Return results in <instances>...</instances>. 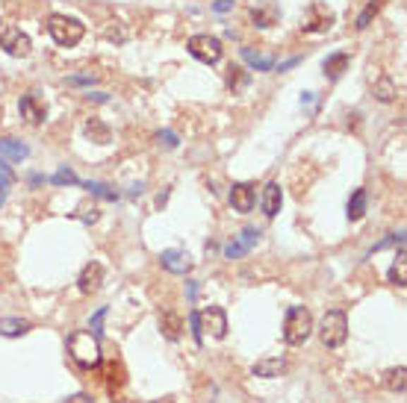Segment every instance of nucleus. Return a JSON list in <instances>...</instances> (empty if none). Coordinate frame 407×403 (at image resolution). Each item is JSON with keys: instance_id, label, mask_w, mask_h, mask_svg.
<instances>
[{"instance_id": "nucleus-1", "label": "nucleus", "mask_w": 407, "mask_h": 403, "mask_svg": "<svg viewBox=\"0 0 407 403\" xmlns=\"http://www.w3.org/2000/svg\"><path fill=\"white\" fill-rule=\"evenodd\" d=\"M68 354L80 368H97L101 365V342L89 330H77L68 339Z\"/></svg>"}, {"instance_id": "nucleus-2", "label": "nucleus", "mask_w": 407, "mask_h": 403, "mask_svg": "<svg viewBox=\"0 0 407 403\" xmlns=\"http://www.w3.org/2000/svg\"><path fill=\"white\" fill-rule=\"evenodd\" d=\"M192 330H195V342H204V333H209L213 339H224L227 335V315L221 306H207L201 312H192Z\"/></svg>"}, {"instance_id": "nucleus-3", "label": "nucleus", "mask_w": 407, "mask_h": 403, "mask_svg": "<svg viewBox=\"0 0 407 403\" xmlns=\"http://www.w3.org/2000/svg\"><path fill=\"white\" fill-rule=\"evenodd\" d=\"M310 333H313V315H310V309L289 306L286 309V321H284V342L292 345V347H298V345H304L307 339H310Z\"/></svg>"}, {"instance_id": "nucleus-4", "label": "nucleus", "mask_w": 407, "mask_h": 403, "mask_svg": "<svg viewBox=\"0 0 407 403\" xmlns=\"http://www.w3.org/2000/svg\"><path fill=\"white\" fill-rule=\"evenodd\" d=\"M319 335H322V345L324 347H343L346 339H348V318H346V312L343 309L324 312Z\"/></svg>"}, {"instance_id": "nucleus-5", "label": "nucleus", "mask_w": 407, "mask_h": 403, "mask_svg": "<svg viewBox=\"0 0 407 403\" xmlns=\"http://www.w3.org/2000/svg\"><path fill=\"white\" fill-rule=\"evenodd\" d=\"M47 32H51V39L62 47H74L80 39H83L86 27L80 24L77 18H68V15H51L47 18Z\"/></svg>"}, {"instance_id": "nucleus-6", "label": "nucleus", "mask_w": 407, "mask_h": 403, "mask_svg": "<svg viewBox=\"0 0 407 403\" xmlns=\"http://www.w3.org/2000/svg\"><path fill=\"white\" fill-rule=\"evenodd\" d=\"M186 47L195 59H201L207 65H216L221 59V42L216 36H192Z\"/></svg>"}, {"instance_id": "nucleus-7", "label": "nucleus", "mask_w": 407, "mask_h": 403, "mask_svg": "<svg viewBox=\"0 0 407 403\" xmlns=\"http://www.w3.org/2000/svg\"><path fill=\"white\" fill-rule=\"evenodd\" d=\"M331 24H334V12L324 6V4H313L310 9H307V15H304L301 30H304V32H324Z\"/></svg>"}, {"instance_id": "nucleus-8", "label": "nucleus", "mask_w": 407, "mask_h": 403, "mask_svg": "<svg viewBox=\"0 0 407 403\" xmlns=\"http://www.w3.org/2000/svg\"><path fill=\"white\" fill-rule=\"evenodd\" d=\"M0 47H4L9 56H30V39L18 27H6L0 32Z\"/></svg>"}, {"instance_id": "nucleus-9", "label": "nucleus", "mask_w": 407, "mask_h": 403, "mask_svg": "<svg viewBox=\"0 0 407 403\" xmlns=\"http://www.w3.org/2000/svg\"><path fill=\"white\" fill-rule=\"evenodd\" d=\"M257 239H260V230H257V227H245V230H242L231 244L224 247V256H227V259H239V256H245L248 250L257 244Z\"/></svg>"}, {"instance_id": "nucleus-10", "label": "nucleus", "mask_w": 407, "mask_h": 403, "mask_svg": "<svg viewBox=\"0 0 407 403\" xmlns=\"http://www.w3.org/2000/svg\"><path fill=\"white\" fill-rule=\"evenodd\" d=\"M159 262H162V268H166V271H171V274H189V271H192V256L186 254V250H177V247L162 250Z\"/></svg>"}, {"instance_id": "nucleus-11", "label": "nucleus", "mask_w": 407, "mask_h": 403, "mask_svg": "<svg viewBox=\"0 0 407 403\" xmlns=\"http://www.w3.org/2000/svg\"><path fill=\"white\" fill-rule=\"evenodd\" d=\"M21 118L32 127H39L44 118H47V106H44V100H39L36 94H24L21 97Z\"/></svg>"}, {"instance_id": "nucleus-12", "label": "nucleus", "mask_w": 407, "mask_h": 403, "mask_svg": "<svg viewBox=\"0 0 407 403\" xmlns=\"http://www.w3.org/2000/svg\"><path fill=\"white\" fill-rule=\"evenodd\" d=\"M257 204V192L251 182H236V186L231 189V206L236 212H251Z\"/></svg>"}, {"instance_id": "nucleus-13", "label": "nucleus", "mask_w": 407, "mask_h": 403, "mask_svg": "<svg viewBox=\"0 0 407 403\" xmlns=\"http://www.w3.org/2000/svg\"><path fill=\"white\" fill-rule=\"evenodd\" d=\"M101 283H104V265L101 262H89L83 271H80V280H77V285H80V292H83V294L97 292V289H101Z\"/></svg>"}, {"instance_id": "nucleus-14", "label": "nucleus", "mask_w": 407, "mask_h": 403, "mask_svg": "<svg viewBox=\"0 0 407 403\" xmlns=\"http://www.w3.org/2000/svg\"><path fill=\"white\" fill-rule=\"evenodd\" d=\"M159 330H162V335H166L169 342H177L183 335V318L177 312H162L159 315Z\"/></svg>"}, {"instance_id": "nucleus-15", "label": "nucleus", "mask_w": 407, "mask_h": 403, "mask_svg": "<svg viewBox=\"0 0 407 403\" xmlns=\"http://www.w3.org/2000/svg\"><path fill=\"white\" fill-rule=\"evenodd\" d=\"M281 204H284V194H281V186L278 182H269L263 189V215L266 218H274L281 212Z\"/></svg>"}, {"instance_id": "nucleus-16", "label": "nucleus", "mask_w": 407, "mask_h": 403, "mask_svg": "<svg viewBox=\"0 0 407 403\" xmlns=\"http://www.w3.org/2000/svg\"><path fill=\"white\" fill-rule=\"evenodd\" d=\"M251 371H254V377H281L286 371V359H281V356L260 359V362H254Z\"/></svg>"}, {"instance_id": "nucleus-17", "label": "nucleus", "mask_w": 407, "mask_h": 403, "mask_svg": "<svg viewBox=\"0 0 407 403\" xmlns=\"http://www.w3.org/2000/svg\"><path fill=\"white\" fill-rule=\"evenodd\" d=\"M27 144H21L18 139H0V156L4 159H9V162H21V159H27Z\"/></svg>"}, {"instance_id": "nucleus-18", "label": "nucleus", "mask_w": 407, "mask_h": 403, "mask_svg": "<svg viewBox=\"0 0 407 403\" xmlns=\"http://www.w3.org/2000/svg\"><path fill=\"white\" fill-rule=\"evenodd\" d=\"M384 385H387L389 392L401 395V392L407 389V368H404V365H399V368H389V371L384 374Z\"/></svg>"}, {"instance_id": "nucleus-19", "label": "nucleus", "mask_w": 407, "mask_h": 403, "mask_svg": "<svg viewBox=\"0 0 407 403\" xmlns=\"http://www.w3.org/2000/svg\"><path fill=\"white\" fill-rule=\"evenodd\" d=\"M30 330V321H21V318H0V335H6V339H18Z\"/></svg>"}, {"instance_id": "nucleus-20", "label": "nucleus", "mask_w": 407, "mask_h": 403, "mask_svg": "<svg viewBox=\"0 0 407 403\" xmlns=\"http://www.w3.org/2000/svg\"><path fill=\"white\" fill-rule=\"evenodd\" d=\"M366 206H369L366 189H357V192L351 194V200H348V218H351V221H360V218L366 215Z\"/></svg>"}, {"instance_id": "nucleus-21", "label": "nucleus", "mask_w": 407, "mask_h": 403, "mask_svg": "<svg viewBox=\"0 0 407 403\" xmlns=\"http://www.w3.org/2000/svg\"><path fill=\"white\" fill-rule=\"evenodd\" d=\"M242 56H245V62L251 65V68H257V71H272V68H274V59H272V56L254 54L251 47H242Z\"/></svg>"}, {"instance_id": "nucleus-22", "label": "nucleus", "mask_w": 407, "mask_h": 403, "mask_svg": "<svg viewBox=\"0 0 407 403\" xmlns=\"http://www.w3.org/2000/svg\"><path fill=\"white\" fill-rule=\"evenodd\" d=\"M346 68H348V56L346 54H334V56L324 59V74H328L331 80H336Z\"/></svg>"}, {"instance_id": "nucleus-23", "label": "nucleus", "mask_w": 407, "mask_h": 403, "mask_svg": "<svg viewBox=\"0 0 407 403\" xmlns=\"http://www.w3.org/2000/svg\"><path fill=\"white\" fill-rule=\"evenodd\" d=\"M251 15H254V24H257V27H272L274 21H278V9H274L272 4H266V6L254 9Z\"/></svg>"}, {"instance_id": "nucleus-24", "label": "nucleus", "mask_w": 407, "mask_h": 403, "mask_svg": "<svg viewBox=\"0 0 407 403\" xmlns=\"http://www.w3.org/2000/svg\"><path fill=\"white\" fill-rule=\"evenodd\" d=\"M396 86H393V80H387V77H381L378 82H375V97L378 100H384V104H389V100H396Z\"/></svg>"}, {"instance_id": "nucleus-25", "label": "nucleus", "mask_w": 407, "mask_h": 403, "mask_svg": "<svg viewBox=\"0 0 407 403\" xmlns=\"http://www.w3.org/2000/svg\"><path fill=\"white\" fill-rule=\"evenodd\" d=\"M86 132H89V139L92 142H97V144H107L109 142V130L97 121V118H92L89 124H86Z\"/></svg>"}, {"instance_id": "nucleus-26", "label": "nucleus", "mask_w": 407, "mask_h": 403, "mask_svg": "<svg viewBox=\"0 0 407 403\" xmlns=\"http://www.w3.org/2000/svg\"><path fill=\"white\" fill-rule=\"evenodd\" d=\"M389 283L393 285H404L407 283V265H404V250H401V256H399V262L389 268Z\"/></svg>"}, {"instance_id": "nucleus-27", "label": "nucleus", "mask_w": 407, "mask_h": 403, "mask_svg": "<svg viewBox=\"0 0 407 403\" xmlns=\"http://www.w3.org/2000/svg\"><path fill=\"white\" fill-rule=\"evenodd\" d=\"M51 182H54V186H77L80 180H77V174H74V171H68V168H59V171L54 174V180H51Z\"/></svg>"}, {"instance_id": "nucleus-28", "label": "nucleus", "mask_w": 407, "mask_h": 403, "mask_svg": "<svg viewBox=\"0 0 407 403\" xmlns=\"http://www.w3.org/2000/svg\"><path fill=\"white\" fill-rule=\"evenodd\" d=\"M248 82V74H245V68H231V74H227V86H231L233 92H239L242 86Z\"/></svg>"}, {"instance_id": "nucleus-29", "label": "nucleus", "mask_w": 407, "mask_h": 403, "mask_svg": "<svg viewBox=\"0 0 407 403\" xmlns=\"http://www.w3.org/2000/svg\"><path fill=\"white\" fill-rule=\"evenodd\" d=\"M378 9H381V0H372V4L366 6V12L360 15V18H357V30H366V27H369V21L378 15Z\"/></svg>"}, {"instance_id": "nucleus-30", "label": "nucleus", "mask_w": 407, "mask_h": 403, "mask_svg": "<svg viewBox=\"0 0 407 403\" xmlns=\"http://www.w3.org/2000/svg\"><path fill=\"white\" fill-rule=\"evenodd\" d=\"M86 189L95 192V194H101V197H107V200H116V197H119L116 192H109L107 186H101V182H86Z\"/></svg>"}, {"instance_id": "nucleus-31", "label": "nucleus", "mask_w": 407, "mask_h": 403, "mask_svg": "<svg viewBox=\"0 0 407 403\" xmlns=\"http://www.w3.org/2000/svg\"><path fill=\"white\" fill-rule=\"evenodd\" d=\"M104 318H107V309H97V315L92 318V324H89V333H95L97 339H101V324H104Z\"/></svg>"}, {"instance_id": "nucleus-32", "label": "nucleus", "mask_w": 407, "mask_h": 403, "mask_svg": "<svg viewBox=\"0 0 407 403\" xmlns=\"http://www.w3.org/2000/svg\"><path fill=\"white\" fill-rule=\"evenodd\" d=\"M159 144L171 150V147H177V136H174V132H171V130H166V132H159Z\"/></svg>"}, {"instance_id": "nucleus-33", "label": "nucleus", "mask_w": 407, "mask_h": 403, "mask_svg": "<svg viewBox=\"0 0 407 403\" xmlns=\"http://www.w3.org/2000/svg\"><path fill=\"white\" fill-rule=\"evenodd\" d=\"M12 180H15L12 171H9V168H6L4 162H0V182H4V186H12Z\"/></svg>"}, {"instance_id": "nucleus-34", "label": "nucleus", "mask_w": 407, "mask_h": 403, "mask_svg": "<svg viewBox=\"0 0 407 403\" xmlns=\"http://www.w3.org/2000/svg\"><path fill=\"white\" fill-rule=\"evenodd\" d=\"M62 403H95L89 395H83V392H80V395H71L68 400H62Z\"/></svg>"}, {"instance_id": "nucleus-35", "label": "nucleus", "mask_w": 407, "mask_h": 403, "mask_svg": "<svg viewBox=\"0 0 407 403\" xmlns=\"http://www.w3.org/2000/svg\"><path fill=\"white\" fill-rule=\"evenodd\" d=\"M233 4H236V0H219V4H216L213 9H216V12H231V9H233Z\"/></svg>"}, {"instance_id": "nucleus-36", "label": "nucleus", "mask_w": 407, "mask_h": 403, "mask_svg": "<svg viewBox=\"0 0 407 403\" xmlns=\"http://www.w3.org/2000/svg\"><path fill=\"white\" fill-rule=\"evenodd\" d=\"M4 197H6V186L0 182V206H4Z\"/></svg>"}, {"instance_id": "nucleus-37", "label": "nucleus", "mask_w": 407, "mask_h": 403, "mask_svg": "<svg viewBox=\"0 0 407 403\" xmlns=\"http://www.w3.org/2000/svg\"><path fill=\"white\" fill-rule=\"evenodd\" d=\"M151 403H174L171 397H162V400H151Z\"/></svg>"}]
</instances>
